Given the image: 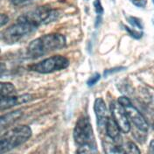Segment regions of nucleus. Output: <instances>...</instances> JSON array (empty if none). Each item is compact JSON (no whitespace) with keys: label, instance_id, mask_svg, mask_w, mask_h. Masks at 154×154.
I'll return each instance as SVG.
<instances>
[{"label":"nucleus","instance_id":"6","mask_svg":"<svg viewBox=\"0 0 154 154\" xmlns=\"http://www.w3.org/2000/svg\"><path fill=\"white\" fill-rule=\"evenodd\" d=\"M69 66V60L61 55H56L43 60L42 61L31 67V69L40 74H48L61 69H65Z\"/></svg>","mask_w":154,"mask_h":154},{"label":"nucleus","instance_id":"5","mask_svg":"<svg viewBox=\"0 0 154 154\" xmlns=\"http://www.w3.org/2000/svg\"><path fill=\"white\" fill-rule=\"evenodd\" d=\"M37 27L29 24L27 22L17 20V23L5 29L1 35L3 41L8 44L16 43L22 38L29 36L36 31Z\"/></svg>","mask_w":154,"mask_h":154},{"label":"nucleus","instance_id":"12","mask_svg":"<svg viewBox=\"0 0 154 154\" xmlns=\"http://www.w3.org/2000/svg\"><path fill=\"white\" fill-rule=\"evenodd\" d=\"M22 114H23L22 111L17 110V111H13V112L2 116H1V130H3L4 128L16 122L19 118L22 116Z\"/></svg>","mask_w":154,"mask_h":154},{"label":"nucleus","instance_id":"16","mask_svg":"<svg viewBox=\"0 0 154 154\" xmlns=\"http://www.w3.org/2000/svg\"><path fill=\"white\" fill-rule=\"evenodd\" d=\"M125 151L128 153H140V150L133 142H128L125 144Z\"/></svg>","mask_w":154,"mask_h":154},{"label":"nucleus","instance_id":"28","mask_svg":"<svg viewBox=\"0 0 154 154\" xmlns=\"http://www.w3.org/2000/svg\"><path fill=\"white\" fill-rule=\"evenodd\" d=\"M86 1H87V0H86Z\"/></svg>","mask_w":154,"mask_h":154},{"label":"nucleus","instance_id":"3","mask_svg":"<svg viewBox=\"0 0 154 154\" xmlns=\"http://www.w3.org/2000/svg\"><path fill=\"white\" fill-rule=\"evenodd\" d=\"M32 136V130L27 125L15 127L5 133L2 134L0 138V152L4 153L16 148L27 141Z\"/></svg>","mask_w":154,"mask_h":154},{"label":"nucleus","instance_id":"24","mask_svg":"<svg viewBox=\"0 0 154 154\" xmlns=\"http://www.w3.org/2000/svg\"><path fill=\"white\" fill-rule=\"evenodd\" d=\"M149 152L150 153H154V140H152L149 146Z\"/></svg>","mask_w":154,"mask_h":154},{"label":"nucleus","instance_id":"17","mask_svg":"<svg viewBox=\"0 0 154 154\" xmlns=\"http://www.w3.org/2000/svg\"><path fill=\"white\" fill-rule=\"evenodd\" d=\"M127 19H128V21L131 23V25L133 27H136V28L138 29L143 28V25H142L141 20L139 19L135 18V17H128Z\"/></svg>","mask_w":154,"mask_h":154},{"label":"nucleus","instance_id":"26","mask_svg":"<svg viewBox=\"0 0 154 154\" xmlns=\"http://www.w3.org/2000/svg\"><path fill=\"white\" fill-rule=\"evenodd\" d=\"M153 24H154V18H153Z\"/></svg>","mask_w":154,"mask_h":154},{"label":"nucleus","instance_id":"8","mask_svg":"<svg viewBox=\"0 0 154 154\" xmlns=\"http://www.w3.org/2000/svg\"><path fill=\"white\" fill-rule=\"evenodd\" d=\"M110 111L121 131L124 133H128L131 131V124L124 106L119 102H112L110 104Z\"/></svg>","mask_w":154,"mask_h":154},{"label":"nucleus","instance_id":"25","mask_svg":"<svg viewBox=\"0 0 154 154\" xmlns=\"http://www.w3.org/2000/svg\"><path fill=\"white\" fill-rule=\"evenodd\" d=\"M152 2H153V4H154V0H152Z\"/></svg>","mask_w":154,"mask_h":154},{"label":"nucleus","instance_id":"7","mask_svg":"<svg viewBox=\"0 0 154 154\" xmlns=\"http://www.w3.org/2000/svg\"><path fill=\"white\" fill-rule=\"evenodd\" d=\"M118 102L124 106L125 109V112L128 116L129 119L134 124V125L141 131H148V124L145 121L144 117L142 114L138 111V109L132 105L129 98L122 96L118 99Z\"/></svg>","mask_w":154,"mask_h":154},{"label":"nucleus","instance_id":"15","mask_svg":"<svg viewBox=\"0 0 154 154\" xmlns=\"http://www.w3.org/2000/svg\"><path fill=\"white\" fill-rule=\"evenodd\" d=\"M104 151L107 153H125V151L123 149V147L114 145V144H110L109 143L105 144Z\"/></svg>","mask_w":154,"mask_h":154},{"label":"nucleus","instance_id":"27","mask_svg":"<svg viewBox=\"0 0 154 154\" xmlns=\"http://www.w3.org/2000/svg\"><path fill=\"white\" fill-rule=\"evenodd\" d=\"M153 129H154V124H153Z\"/></svg>","mask_w":154,"mask_h":154},{"label":"nucleus","instance_id":"1","mask_svg":"<svg viewBox=\"0 0 154 154\" xmlns=\"http://www.w3.org/2000/svg\"><path fill=\"white\" fill-rule=\"evenodd\" d=\"M65 46L66 38L62 34H47L30 43L27 48V54L32 58H38L55 50H60Z\"/></svg>","mask_w":154,"mask_h":154},{"label":"nucleus","instance_id":"22","mask_svg":"<svg viewBox=\"0 0 154 154\" xmlns=\"http://www.w3.org/2000/svg\"><path fill=\"white\" fill-rule=\"evenodd\" d=\"M32 0H11V3L14 5H25V4H27L29 2H31Z\"/></svg>","mask_w":154,"mask_h":154},{"label":"nucleus","instance_id":"10","mask_svg":"<svg viewBox=\"0 0 154 154\" xmlns=\"http://www.w3.org/2000/svg\"><path fill=\"white\" fill-rule=\"evenodd\" d=\"M32 100V96L30 94H26V95H22L19 96H1V103H0L1 110L10 109L13 106L28 103Z\"/></svg>","mask_w":154,"mask_h":154},{"label":"nucleus","instance_id":"19","mask_svg":"<svg viewBox=\"0 0 154 154\" xmlns=\"http://www.w3.org/2000/svg\"><path fill=\"white\" fill-rule=\"evenodd\" d=\"M125 30L129 32V34H130L131 37H134V38H139L142 37V32H137V31H135L133 29L130 28V27H128V26H125Z\"/></svg>","mask_w":154,"mask_h":154},{"label":"nucleus","instance_id":"13","mask_svg":"<svg viewBox=\"0 0 154 154\" xmlns=\"http://www.w3.org/2000/svg\"><path fill=\"white\" fill-rule=\"evenodd\" d=\"M16 92V88L10 82L1 83V96H13Z\"/></svg>","mask_w":154,"mask_h":154},{"label":"nucleus","instance_id":"18","mask_svg":"<svg viewBox=\"0 0 154 154\" xmlns=\"http://www.w3.org/2000/svg\"><path fill=\"white\" fill-rule=\"evenodd\" d=\"M100 78H101V75L98 74V73H96L93 76H91L89 79H88V81L87 82V84H88V87H92L94 86L95 84H96V82L100 80Z\"/></svg>","mask_w":154,"mask_h":154},{"label":"nucleus","instance_id":"21","mask_svg":"<svg viewBox=\"0 0 154 154\" xmlns=\"http://www.w3.org/2000/svg\"><path fill=\"white\" fill-rule=\"evenodd\" d=\"M134 5L139 8H143L146 5V0H130Z\"/></svg>","mask_w":154,"mask_h":154},{"label":"nucleus","instance_id":"9","mask_svg":"<svg viewBox=\"0 0 154 154\" xmlns=\"http://www.w3.org/2000/svg\"><path fill=\"white\" fill-rule=\"evenodd\" d=\"M94 109H95V112H96V117H97L98 128H99L100 131H102L103 129H106L107 121L109 119L108 109L106 107L105 102L102 98H97L95 102Z\"/></svg>","mask_w":154,"mask_h":154},{"label":"nucleus","instance_id":"14","mask_svg":"<svg viewBox=\"0 0 154 154\" xmlns=\"http://www.w3.org/2000/svg\"><path fill=\"white\" fill-rule=\"evenodd\" d=\"M94 7H95V11L97 15V19H96V26H99V24L102 21V16L103 14V7L102 5V3L100 0H95L94 1Z\"/></svg>","mask_w":154,"mask_h":154},{"label":"nucleus","instance_id":"2","mask_svg":"<svg viewBox=\"0 0 154 154\" xmlns=\"http://www.w3.org/2000/svg\"><path fill=\"white\" fill-rule=\"evenodd\" d=\"M74 139L78 145L79 153H90L96 152L95 137L91 124L86 116H81L74 129Z\"/></svg>","mask_w":154,"mask_h":154},{"label":"nucleus","instance_id":"20","mask_svg":"<svg viewBox=\"0 0 154 154\" xmlns=\"http://www.w3.org/2000/svg\"><path fill=\"white\" fill-rule=\"evenodd\" d=\"M123 69H125V67H114V68H111V69H108V70H105L104 72V76L107 77L108 75H111V74H114V73H117Z\"/></svg>","mask_w":154,"mask_h":154},{"label":"nucleus","instance_id":"23","mask_svg":"<svg viewBox=\"0 0 154 154\" xmlns=\"http://www.w3.org/2000/svg\"><path fill=\"white\" fill-rule=\"evenodd\" d=\"M8 20H9V18H8L7 15H5V14H1V21H0L1 26H4L8 22Z\"/></svg>","mask_w":154,"mask_h":154},{"label":"nucleus","instance_id":"4","mask_svg":"<svg viewBox=\"0 0 154 154\" xmlns=\"http://www.w3.org/2000/svg\"><path fill=\"white\" fill-rule=\"evenodd\" d=\"M60 16L57 10L51 9L48 6H40L21 15L18 20L27 22L38 27L40 25H45L56 20Z\"/></svg>","mask_w":154,"mask_h":154},{"label":"nucleus","instance_id":"11","mask_svg":"<svg viewBox=\"0 0 154 154\" xmlns=\"http://www.w3.org/2000/svg\"><path fill=\"white\" fill-rule=\"evenodd\" d=\"M120 131L121 129L116 124L115 119L113 117H109L106 125V133L109 136V137L113 139L115 142H118L121 139Z\"/></svg>","mask_w":154,"mask_h":154}]
</instances>
